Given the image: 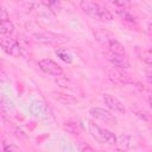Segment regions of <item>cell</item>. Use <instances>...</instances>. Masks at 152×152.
<instances>
[{
	"label": "cell",
	"instance_id": "12",
	"mask_svg": "<svg viewBox=\"0 0 152 152\" xmlns=\"http://www.w3.org/2000/svg\"><path fill=\"white\" fill-rule=\"evenodd\" d=\"M14 31V25L12 24V21L6 18V19H1V24H0V33L1 36H11Z\"/></svg>",
	"mask_w": 152,
	"mask_h": 152
},
{
	"label": "cell",
	"instance_id": "10",
	"mask_svg": "<svg viewBox=\"0 0 152 152\" xmlns=\"http://www.w3.org/2000/svg\"><path fill=\"white\" fill-rule=\"evenodd\" d=\"M31 112H32V114H33L34 116L40 118V119L49 116V108H48V106H46L45 103H43L42 101H36V102H33V103L31 104Z\"/></svg>",
	"mask_w": 152,
	"mask_h": 152
},
{
	"label": "cell",
	"instance_id": "24",
	"mask_svg": "<svg viewBox=\"0 0 152 152\" xmlns=\"http://www.w3.org/2000/svg\"><path fill=\"white\" fill-rule=\"evenodd\" d=\"M147 33H148V36L152 38V23H150L148 26H147Z\"/></svg>",
	"mask_w": 152,
	"mask_h": 152
},
{
	"label": "cell",
	"instance_id": "22",
	"mask_svg": "<svg viewBox=\"0 0 152 152\" xmlns=\"http://www.w3.org/2000/svg\"><path fill=\"white\" fill-rule=\"evenodd\" d=\"M78 150L80 151H94V148L91 146H89L88 144H81L78 146Z\"/></svg>",
	"mask_w": 152,
	"mask_h": 152
},
{
	"label": "cell",
	"instance_id": "23",
	"mask_svg": "<svg viewBox=\"0 0 152 152\" xmlns=\"http://www.w3.org/2000/svg\"><path fill=\"white\" fill-rule=\"evenodd\" d=\"M18 150H19V147L13 144H10V146L4 145V151H18Z\"/></svg>",
	"mask_w": 152,
	"mask_h": 152
},
{
	"label": "cell",
	"instance_id": "15",
	"mask_svg": "<svg viewBox=\"0 0 152 152\" xmlns=\"http://www.w3.org/2000/svg\"><path fill=\"white\" fill-rule=\"evenodd\" d=\"M52 96H53L57 101H59V102H62V103H64V104H71V103H74V102L76 101L72 96L66 95V94H62V93H52Z\"/></svg>",
	"mask_w": 152,
	"mask_h": 152
},
{
	"label": "cell",
	"instance_id": "25",
	"mask_svg": "<svg viewBox=\"0 0 152 152\" xmlns=\"http://www.w3.org/2000/svg\"><path fill=\"white\" fill-rule=\"evenodd\" d=\"M148 103H150V107L152 108V94L148 95Z\"/></svg>",
	"mask_w": 152,
	"mask_h": 152
},
{
	"label": "cell",
	"instance_id": "2",
	"mask_svg": "<svg viewBox=\"0 0 152 152\" xmlns=\"http://www.w3.org/2000/svg\"><path fill=\"white\" fill-rule=\"evenodd\" d=\"M88 129L90 135L100 144H109V145H116L118 138L108 129L101 128L99 125H96L94 121H88Z\"/></svg>",
	"mask_w": 152,
	"mask_h": 152
},
{
	"label": "cell",
	"instance_id": "19",
	"mask_svg": "<svg viewBox=\"0 0 152 152\" xmlns=\"http://www.w3.org/2000/svg\"><path fill=\"white\" fill-rule=\"evenodd\" d=\"M42 2H43L46 7L53 10V11H56V10L59 8V6H61L58 0H42Z\"/></svg>",
	"mask_w": 152,
	"mask_h": 152
},
{
	"label": "cell",
	"instance_id": "20",
	"mask_svg": "<svg viewBox=\"0 0 152 152\" xmlns=\"http://www.w3.org/2000/svg\"><path fill=\"white\" fill-rule=\"evenodd\" d=\"M112 4H114L116 7H125L128 4V0H110Z\"/></svg>",
	"mask_w": 152,
	"mask_h": 152
},
{
	"label": "cell",
	"instance_id": "17",
	"mask_svg": "<svg viewBox=\"0 0 152 152\" xmlns=\"http://www.w3.org/2000/svg\"><path fill=\"white\" fill-rule=\"evenodd\" d=\"M140 58L148 65H152V49H146L140 53Z\"/></svg>",
	"mask_w": 152,
	"mask_h": 152
},
{
	"label": "cell",
	"instance_id": "4",
	"mask_svg": "<svg viewBox=\"0 0 152 152\" xmlns=\"http://www.w3.org/2000/svg\"><path fill=\"white\" fill-rule=\"evenodd\" d=\"M108 78L119 86H126V84H132L134 82V80L132 78V76L129 74H127L126 71H124V69L121 68H112L107 71Z\"/></svg>",
	"mask_w": 152,
	"mask_h": 152
},
{
	"label": "cell",
	"instance_id": "11",
	"mask_svg": "<svg viewBox=\"0 0 152 152\" xmlns=\"http://www.w3.org/2000/svg\"><path fill=\"white\" fill-rule=\"evenodd\" d=\"M116 145L122 148V150H131L133 147H135V139L132 137V135H120L118 138V141H116Z\"/></svg>",
	"mask_w": 152,
	"mask_h": 152
},
{
	"label": "cell",
	"instance_id": "18",
	"mask_svg": "<svg viewBox=\"0 0 152 152\" xmlns=\"http://www.w3.org/2000/svg\"><path fill=\"white\" fill-rule=\"evenodd\" d=\"M131 109H132V110H134V113H135L139 118H141L144 121H151L150 115H148L145 110H140V109H138V108H135V107H131Z\"/></svg>",
	"mask_w": 152,
	"mask_h": 152
},
{
	"label": "cell",
	"instance_id": "13",
	"mask_svg": "<svg viewBox=\"0 0 152 152\" xmlns=\"http://www.w3.org/2000/svg\"><path fill=\"white\" fill-rule=\"evenodd\" d=\"M94 37L96 38V40H99L100 43L102 44H108L109 40L112 38H114L109 32H107L106 30H102V28H97L94 31Z\"/></svg>",
	"mask_w": 152,
	"mask_h": 152
},
{
	"label": "cell",
	"instance_id": "9",
	"mask_svg": "<svg viewBox=\"0 0 152 152\" xmlns=\"http://www.w3.org/2000/svg\"><path fill=\"white\" fill-rule=\"evenodd\" d=\"M115 13L120 17V19H121L127 26H129V27H137L138 23H137L135 17H134L132 13H129L125 7H116Z\"/></svg>",
	"mask_w": 152,
	"mask_h": 152
},
{
	"label": "cell",
	"instance_id": "14",
	"mask_svg": "<svg viewBox=\"0 0 152 152\" xmlns=\"http://www.w3.org/2000/svg\"><path fill=\"white\" fill-rule=\"evenodd\" d=\"M107 45H108V49H109V51H110V52L120 53V55H126L124 45H122L119 40H116L115 38H112Z\"/></svg>",
	"mask_w": 152,
	"mask_h": 152
},
{
	"label": "cell",
	"instance_id": "21",
	"mask_svg": "<svg viewBox=\"0 0 152 152\" xmlns=\"http://www.w3.org/2000/svg\"><path fill=\"white\" fill-rule=\"evenodd\" d=\"M145 75H146V80L148 81V83L152 84V65L147 66L145 70Z\"/></svg>",
	"mask_w": 152,
	"mask_h": 152
},
{
	"label": "cell",
	"instance_id": "16",
	"mask_svg": "<svg viewBox=\"0 0 152 152\" xmlns=\"http://www.w3.org/2000/svg\"><path fill=\"white\" fill-rule=\"evenodd\" d=\"M56 55H57L63 62H65V63H68V64L72 62L71 56H70L65 50H63V49H56Z\"/></svg>",
	"mask_w": 152,
	"mask_h": 152
},
{
	"label": "cell",
	"instance_id": "8",
	"mask_svg": "<svg viewBox=\"0 0 152 152\" xmlns=\"http://www.w3.org/2000/svg\"><path fill=\"white\" fill-rule=\"evenodd\" d=\"M103 101H104V104L110 110H113L114 113H116V114H125V107H124V104L116 97H114L113 95H110V94H103Z\"/></svg>",
	"mask_w": 152,
	"mask_h": 152
},
{
	"label": "cell",
	"instance_id": "6",
	"mask_svg": "<svg viewBox=\"0 0 152 152\" xmlns=\"http://www.w3.org/2000/svg\"><path fill=\"white\" fill-rule=\"evenodd\" d=\"M38 65L40 68V70L48 75H52V76H61L63 74V70L62 68L52 59L50 58H44V59H40L38 62Z\"/></svg>",
	"mask_w": 152,
	"mask_h": 152
},
{
	"label": "cell",
	"instance_id": "7",
	"mask_svg": "<svg viewBox=\"0 0 152 152\" xmlns=\"http://www.w3.org/2000/svg\"><path fill=\"white\" fill-rule=\"evenodd\" d=\"M107 59L116 68H121V69H126L131 66V63L127 58L126 55H120V53H114V52H108L107 53Z\"/></svg>",
	"mask_w": 152,
	"mask_h": 152
},
{
	"label": "cell",
	"instance_id": "5",
	"mask_svg": "<svg viewBox=\"0 0 152 152\" xmlns=\"http://www.w3.org/2000/svg\"><path fill=\"white\" fill-rule=\"evenodd\" d=\"M89 114L96 119V120H100V121H103L104 124H108V125H116L118 120L108 110L103 109V108H99V107H93L90 108L89 110Z\"/></svg>",
	"mask_w": 152,
	"mask_h": 152
},
{
	"label": "cell",
	"instance_id": "1",
	"mask_svg": "<svg viewBox=\"0 0 152 152\" xmlns=\"http://www.w3.org/2000/svg\"><path fill=\"white\" fill-rule=\"evenodd\" d=\"M80 6H81V10L93 19L101 20V21H110L113 19L112 13L106 7H102L96 2L82 0L80 2Z\"/></svg>",
	"mask_w": 152,
	"mask_h": 152
},
{
	"label": "cell",
	"instance_id": "3",
	"mask_svg": "<svg viewBox=\"0 0 152 152\" xmlns=\"http://www.w3.org/2000/svg\"><path fill=\"white\" fill-rule=\"evenodd\" d=\"M0 45L6 53L13 57H19L23 53V46L19 44L18 40H15L14 38H11L10 36H1Z\"/></svg>",
	"mask_w": 152,
	"mask_h": 152
}]
</instances>
